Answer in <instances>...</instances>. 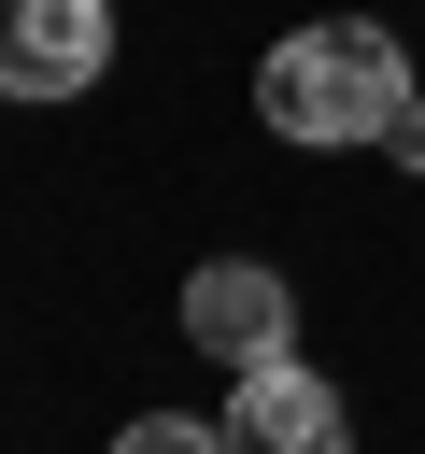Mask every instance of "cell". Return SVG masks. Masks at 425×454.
<instances>
[{
  "mask_svg": "<svg viewBox=\"0 0 425 454\" xmlns=\"http://www.w3.org/2000/svg\"><path fill=\"white\" fill-rule=\"evenodd\" d=\"M397 99H411V57H397V28H368V14L283 28L269 71H255V114H269L283 142H382Z\"/></svg>",
  "mask_w": 425,
  "mask_h": 454,
  "instance_id": "1",
  "label": "cell"
},
{
  "mask_svg": "<svg viewBox=\"0 0 425 454\" xmlns=\"http://www.w3.org/2000/svg\"><path fill=\"white\" fill-rule=\"evenodd\" d=\"M113 71V0H0V99H85Z\"/></svg>",
  "mask_w": 425,
  "mask_h": 454,
  "instance_id": "2",
  "label": "cell"
},
{
  "mask_svg": "<svg viewBox=\"0 0 425 454\" xmlns=\"http://www.w3.org/2000/svg\"><path fill=\"white\" fill-rule=\"evenodd\" d=\"M184 340H198L212 369H283V340H298V298H283V270H255V255H212V270H184Z\"/></svg>",
  "mask_w": 425,
  "mask_h": 454,
  "instance_id": "3",
  "label": "cell"
},
{
  "mask_svg": "<svg viewBox=\"0 0 425 454\" xmlns=\"http://www.w3.org/2000/svg\"><path fill=\"white\" fill-rule=\"evenodd\" d=\"M227 454H354V411H340V383H312V369L283 355V369H241Z\"/></svg>",
  "mask_w": 425,
  "mask_h": 454,
  "instance_id": "4",
  "label": "cell"
},
{
  "mask_svg": "<svg viewBox=\"0 0 425 454\" xmlns=\"http://www.w3.org/2000/svg\"><path fill=\"white\" fill-rule=\"evenodd\" d=\"M113 454H227V426H198V411H142V426H113Z\"/></svg>",
  "mask_w": 425,
  "mask_h": 454,
  "instance_id": "5",
  "label": "cell"
},
{
  "mask_svg": "<svg viewBox=\"0 0 425 454\" xmlns=\"http://www.w3.org/2000/svg\"><path fill=\"white\" fill-rule=\"evenodd\" d=\"M382 156H397V170H425V85L397 99V128H382Z\"/></svg>",
  "mask_w": 425,
  "mask_h": 454,
  "instance_id": "6",
  "label": "cell"
}]
</instances>
